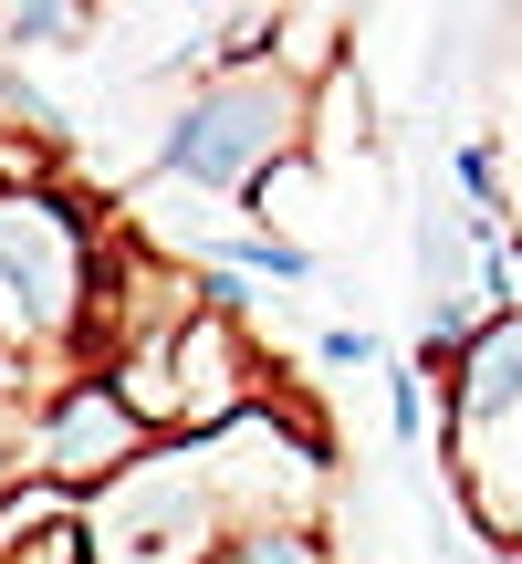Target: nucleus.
Wrapping results in <instances>:
<instances>
[{"instance_id":"5","label":"nucleus","mask_w":522,"mask_h":564,"mask_svg":"<svg viewBox=\"0 0 522 564\" xmlns=\"http://www.w3.org/2000/svg\"><path fill=\"white\" fill-rule=\"evenodd\" d=\"M522 408V314H491L460 335V377H449V429H481Z\"/></svg>"},{"instance_id":"6","label":"nucleus","mask_w":522,"mask_h":564,"mask_svg":"<svg viewBox=\"0 0 522 564\" xmlns=\"http://www.w3.org/2000/svg\"><path fill=\"white\" fill-rule=\"evenodd\" d=\"M21 481H32V460H21V408H0V512L21 502Z\"/></svg>"},{"instance_id":"3","label":"nucleus","mask_w":522,"mask_h":564,"mask_svg":"<svg viewBox=\"0 0 522 564\" xmlns=\"http://www.w3.org/2000/svg\"><path fill=\"white\" fill-rule=\"evenodd\" d=\"M84 533V564H220V502H209L199 460L178 449H146L126 481L95 491V523Z\"/></svg>"},{"instance_id":"2","label":"nucleus","mask_w":522,"mask_h":564,"mask_svg":"<svg viewBox=\"0 0 522 564\" xmlns=\"http://www.w3.org/2000/svg\"><path fill=\"white\" fill-rule=\"evenodd\" d=\"M303 116H314L303 105V74H282V63H220L167 116L157 167L188 178V188H261L282 167V147H303Z\"/></svg>"},{"instance_id":"1","label":"nucleus","mask_w":522,"mask_h":564,"mask_svg":"<svg viewBox=\"0 0 522 564\" xmlns=\"http://www.w3.org/2000/svg\"><path fill=\"white\" fill-rule=\"evenodd\" d=\"M95 314V220L63 188H0V345L21 366Z\"/></svg>"},{"instance_id":"7","label":"nucleus","mask_w":522,"mask_h":564,"mask_svg":"<svg viewBox=\"0 0 522 564\" xmlns=\"http://www.w3.org/2000/svg\"><path fill=\"white\" fill-rule=\"evenodd\" d=\"M21 398H32V366H21L11 345H0V408H21Z\"/></svg>"},{"instance_id":"4","label":"nucleus","mask_w":522,"mask_h":564,"mask_svg":"<svg viewBox=\"0 0 522 564\" xmlns=\"http://www.w3.org/2000/svg\"><path fill=\"white\" fill-rule=\"evenodd\" d=\"M146 449H157V429H146L95 366L63 377L53 398L21 419V460H32V481H53V491H105V481H126Z\"/></svg>"}]
</instances>
